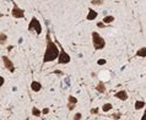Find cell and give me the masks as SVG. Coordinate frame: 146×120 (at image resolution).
Returning <instances> with one entry per match:
<instances>
[{
	"instance_id": "obj_1",
	"label": "cell",
	"mask_w": 146,
	"mask_h": 120,
	"mask_svg": "<svg viewBox=\"0 0 146 120\" xmlns=\"http://www.w3.org/2000/svg\"><path fill=\"white\" fill-rule=\"evenodd\" d=\"M46 39H47V48H46V52H44V57H43V63H49V61H53V60L58 59L60 49H58L57 44L52 41L49 31L47 32Z\"/></svg>"
},
{
	"instance_id": "obj_2",
	"label": "cell",
	"mask_w": 146,
	"mask_h": 120,
	"mask_svg": "<svg viewBox=\"0 0 146 120\" xmlns=\"http://www.w3.org/2000/svg\"><path fill=\"white\" fill-rule=\"evenodd\" d=\"M92 43H93V48L96 50H101L106 47V41L96 31L92 32Z\"/></svg>"
},
{
	"instance_id": "obj_3",
	"label": "cell",
	"mask_w": 146,
	"mask_h": 120,
	"mask_svg": "<svg viewBox=\"0 0 146 120\" xmlns=\"http://www.w3.org/2000/svg\"><path fill=\"white\" fill-rule=\"evenodd\" d=\"M28 29L30 31H35L38 34L42 33V25L37 20V17H32V20H31V22H30V25H28Z\"/></svg>"
},
{
	"instance_id": "obj_4",
	"label": "cell",
	"mask_w": 146,
	"mask_h": 120,
	"mask_svg": "<svg viewBox=\"0 0 146 120\" xmlns=\"http://www.w3.org/2000/svg\"><path fill=\"white\" fill-rule=\"evenodd\" d=\"M58 63L59 64H69L70 63V55H69L63 48H60V53H59V57H58Z\"/></svg>"
},
{
	"instance_id": "obj_5",
	"label": "cell",
	"mask_w": 146,
	"mask_h": 120,
	"mask_svg": "<svg viewBox=\"0 0 146 120\" xmlns=\"http://www.w3.org/2000/svg\"><path fill=\"white\" fill-rule=\"evenodd\" d=\"M11 14H12V16H14L15 18H23L25 17V11L22 10L21 7H18L16 3H14V7H12Z\"/></svg>"
},
{
	"instance_id": "obj_6",
	"label": "cell",
	"mask_w": 146,
	"mask_h": 120,
	"mask_svg": "<svg viewBox=\"0 0 146 120\" xmlns=\"http://www.w3.org/2000/svg\"><path fill=\"white\" fill-rule=\"evenodd\" d=\"M1 59H3L4 65H5V67H6L7 70L10 71V72H14V71H15V66H14V64H12V61H11V60L9 59L6 55H4Z\"/></svg>"
},
{
	"instance_id": "obj_7",
	"label": "cell",
	"mask_w": 146,
	"mask_h": 120,
	"mask_svg": "<svg viewBox=\"0 0 146 120\" xmlns=\"http://www.w3.org/2000/svg\"><path fill=\"white\" fill-rule=\"evenodd\" d=\"M115 97L118 99H120V101H126L128 99V93L125 89H120V91L115 92Z\"/></svg>"
},
{
	"instance_id": "obj_8",
	"label": "cell",
	"mask_w": 146,
	"mask_h": 120,
	"mask_svg": "<svg viewBox=\"0 0 146 120\" xmlns=\"http://www.w3.org/2000/svg\"><path fill=\"white\" fill-rule=\"evenodd\" d=\"M97 16H98L97 11H95L93 9H90L89 14H87V21H93V20H96Z\"/></svg>"
},
{
	"instance_id": "obj_9",
	"label": "cell",
	"mask_w": 146,
	"mask_h": 120,
	"mask_svg": "<svg viewBox=\"0 0 146 120\" xmlns=\"http://www.w3.org/2000/svg\"><path fill=\"white\" fill-rule=\"evenodd\" d=\"M31 89L35 92H39L42 89V85H41L38 81H32V83H31Z\"/></svg>"
},
{
	"instance_id": "obj_10",
	"label": "cell",
	"mask_w": 146,
	"mask_h": 120,
	"mask_svg": "<svg viewBox=\"0 0 146 120\" xmlns=\"http://www.w3.org/2000/svg\"><path fill=\"white\" fill-rule=\"evenodd\" d=\"M96 89L100 92V93H104V92H106V85H104V82H102V81L98 82L96 86Z\"/></svg>"
},
{
	"instance_id": "obj_11",
	"label": "cell",
	"mask_w": 146,
	"mask_h": 120,
	"mask_svg": "<svg viewBox=\"0 0 146 120\" xmlns=\"http://www.w3.org/2000/svg\"><path fill=\"white\" fill-rule=\"evenodd\" d=\"M136 57L146 58V47H143V48H140V49L136 52Z\"/></svg>"
},
{
	"instance_id": "obj_12",
	"label": "cell",
	"mask_w": 146,
	"mask_h": 120,
	"mask_svg": "<svg viewBox=\"0 0 146 120\" xmlns=\"http://www.w3.org/2000/svg\"><path fill=\"white\" fill-rule=\"evenodd\" d=\"M145 106H146V103L144 102V101H136V102H135V109L136 110L143 109Z\"/></svg>"
},
{
	"instance_id": "obj_13",
	"label": "cell",
	"mask_w": 146,
	"mask_h": 120,
	"mask_svg": "<svg viewBox=\"0 0 146 120\" xmlns=\"http://www.w3.org/2000/svg\"><path fill=\"white\" fill-rule=\"evenodd\" d=\"M113 21H114V16H104V17H103V23H104V25L112 23Z\"/></svg>"
},
{
	"instance_id": "obj_14",
	"label": "cell",
	"mask_w": 146,
	"mask_h": 120,
	"mask_svg": "<svg viewBox=\"0 0 146 120\" xmlns=\"http://www.w3.org/2000/svg\"><path fill=\"white\" fill-rule=\"evenodd\" d=\"M112 108H113V106H112L110 103H106V104H103V107H102V110L107 113V112H109Z\"/></svg>"
},
{
	"instance_id": "obj_15",
	"label": "cell",
	"mask_w": 146,
	"mask_h": 120,
	"mask_svg": "<svg viewBox=\"0 0 146 120\" xmlns=\"http://www.w3.org/2000/svg\"><path fill=\"white\" fill-rule=\"evenodd\" d=\"M7 41V36L5 34V33H0V44L3 46V44H5Z\"/></svg>"
},
{
	"instance_id": "obj_16",
	"label": "cell",
	"mask_w": 146,
	"mask_h": 120,
	"mask_svg": "<svg viewBox=\"0 0 146 120\" xmlns=\"http://www.w3.org/2000/svg\"><path fill=\"white\" fill-rule=\"evenodd\" d=\"M68 102H69V104H74V106H76V104H77V99L75 98L74 96H69Z\"/></svg>"
},
{
	"instance_id": "obj_17",
	"label": "cell",
	"mask_w": 146,
	"mask_h": 120,
	"mask_svg": "<svg viewBox=\"0 0 146 120\" xmlns=\"http://www.w3.org/2000/svg\"><path fill=\"white\" fill-rule=\"evenodd\" d=\"M32 114L35 115V117H39L41 114H42V112L38 109V108H36V107H33L32 108Z\"/></svg>"
},
{
	"instance_id": "obj_18",
	"label": "cell",
	"mask_w": 146,
	"mask_h": 120,
	"mask_svg": "<svg viewBox=\"0 0 146 120\" xmlns=\"http://www.w3.org/2000/svg\"><path fill=\"white\" fill-rule=\"evenodd\" d=\"M91 4H92V5H102V4H103V0H92Z\"/></svg>"
},
{
	"instance_id": "obj_19",
	"label": "cell",
	"mask_w": 146,
	"mask_h": 120,
	"mask_svg": "<svg viewBox=\"0 0 146 120\" xmlns=\"http://www.w3.org/2000/svg\"><path fill=\"white\" fill-rule=\"evenodd\" d=\"M81 118H82V114L81 113H76L74 115V120H81Z\"/></svg>"
},
{
	"instance_id": "obj_20",
	"label": "cell",
	"mask_w": 146,
	"mask_h": 120,
	"mask_svg": "<svg viewBox=\"0 0 146 120\" xmlns=\"http://www.w3.org/2000/svg\"><path fill=\"white\" fill-rule=\"evenodd\" d=\"M97 64H98V65H104V64H106V60H104V59H100L98 61H97Z\"/></svg>"
},
{
	"instance_id": "obj_21",
	"label": "cell",
	"mask_w": 146,
	"mask_h": 120,
	"mask_svg": "<svg viewBox=\"0 0 146 120\" xmlns=\"http://www.w3.org/2000/svg\"><path fill=\"white\" fill-rule=\"evenodd\" d=\"M91 113H92V114H97V113H98V109H97V108H92V109H91Z\"/></svg>"
},
{
	"instance_id": "obj_22",
	"label": "cell",
	"mask_w": 146,
	"mask_h": 120,
	"mask_svg": "<svg viewBox=\"0 0 146 120\" xmlns=\"http://www.w3.org/2000/svg\"><path fill=\"white\" fill-rule=\"evenodd\" d=\"M4 82H5V80H4V77L3 76H0V87L4 85Z\"/></svg>"
},
{
	"instance_id": "obj_23",
	"label": "cell",
	"mask_w": 146,
	"mask_h": 120,
	"mask_svg": "<svg viewBox=\"0 0 146 120\" xmlns=\"http://www.w3.org/2000/svg\"><path fill=\"white\" fill-rule=\"evenodd\" d=\"M42 113L43 114H48V113H49V109H48V108H44V109L42 110Z\"/></svg>"
},
{
	"instance_id": "obj_24",
	"label": "cell",
	"mask_w": 146,
	"mask_h": 120,
	"mask_svg": "<svg viewBox=\"0 0 146 120\" xmlns=\"http://www.w3.org/2000/svg\"><path fill=\"white\" fill-rule=\"evenodd\" d=\"M113 118H114L115 120H118L119 118H120V114H114V115H113Z\"/></svg>"
},
{
	"instance_id": "obj_25",
	"label": "cell",
	"mask_w": 146,
	"mask_h": 120,
	"mask_svg": "<svg viewBox=\"0 0 146 120\" xmlns=\"http://www.w3.org/2000/svg\"><path fill=\"white\" fill-rule=\"evenodd\" d=\"M97 26H98L100 28H102V27H104V23L103 22H100V23H97Z\"/></svg>"
},
{
	"instance_id": "obj_26",
	"label": "cell",
	"mask_w": 146,
	"mask_h": 120,
	"mask_svg": "<svg viewBox=\"0 0 146 120\" xmlns=\"http://www.w3.org/2000/svg\"><path fill=\"white\" fill-rule=\"evenodd\" d=\"M141 120H146V112L143 114V117H141Z\"/></svg>"
},
{
	"instance_id": "obj_27",
	"label": "cell",
	"mask_w": 146,
	"mask_h": 120,
	"mask_svg": "<svg viewBox=\"0 0 146 120\" xmlns=\"http://www.w3.org/2000/svg\"><path fill=\"white\" fill-rule=\"evenodd\" d=\"M27 120H28V119H27Z\"/></svg>"
}]
</instances>
